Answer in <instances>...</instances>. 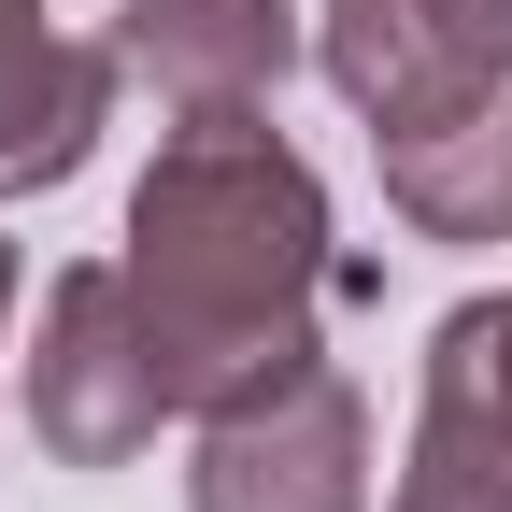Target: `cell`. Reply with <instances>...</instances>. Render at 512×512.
<instances>
[{"label": "cell", "instance_id": "4", "mask_svg": "<svg viewBox=\"0 0 512 512\" xmlns=\"http://www.w3.org/2000/svg\"><path fill=\"white\" fill-rule=\"evenodd\" d=\"M313 57L370 128H399V114H441L512 72V0H328Z\"/></svg>", "mask_w": 512, "mask_h": 512}, {"label": "cell", "instance_id": "9", "mask_svg": "<svg viewBox=\"0 0 512 512\" xmlns=\"http://www.w3.org/2000/svg\"><path fill=\"white\" fill-rule=\"evenodd\" d=\"M427 384H441V399H470L484 427H512V299H456V313H441Z\"/></svg>", "mask_w": 512, "mask_h": 512}, {"label": "cell", "instance_id": "10", "mask_svg": "<svg viewBox=\"0 0 512 512\" xmlns=\"http://www.w3.org/2000/svg\"><path fill=\"white\" fill-rule=\"evenodd\" d=\"M0 313H15V242H0Z\"/></svg>", "mask_w": 512, "mask_h": 512}, {"label": "cell", "instance_id": "2", "mask_svg": "<svg viewBox=\"0 0 512 512\" xmlns=\"http://www.w3.org/2000/svg\"><path fill=\"white\" fill-rule=\"evenodd\" d=\"M171 370L143 342V313H128V271L114 256H86V271L43 285V342H29V427L57 470H128L143 441L171 427Z\"/></svg>", "mask_w": 512, "mask_h": 512}, {"label": "cell", "instance_id": "5", "mask_svg": "<svg viewBox=\"0 0 512 512\" xmlns=\"http://www.w3.org/2000/svg\"><path fill=\"white\" fill-rule=\"evenodd\" d=\"M114 57L128 86H157L171 128H228L271 114V86L299 72V15L285 0H114Z\"/></svg>", "mask_w": 512, "mask_h": 512}, {"label": "cell", "instance_id": "3", "mask_svg": "<svg viewBox=\"0 0 512 512\" xmlns=\"http://www.w3.org/2000/svg\"><path fill=\"white\" fill-rule=\"evenodd\" d=\"M185 512H370V399L313 356L256 399L200 413V470Z\"/></svg>", "mask_w": 512, "mask_h": 512}, {"label": "cell", "instance_id": "1", "mask_svg": "<svg viewBox=\"0 0 512 512\" xmlns=\"http://www.w3.org/2000/svg\"><path fill=\"white\" fill-rule=\"evenodd\" d=\"M128 313L171 370L185 413H228L256 384L313 370V299L342 285L328 256V185L299 143H271L256 114L157 143V171L128 185Z\"/></svg>", "mask_w": 512, "mask_h": 512}, {"label": "cell", "instance_id": "6", "mask_svg": "<svg viewBox=\"0 0 512 512\" xmlns=\"http://www.w3.org/2000/svg\"><path fill=\"white\" fill-rule=\"evenodd\" d=\"M114 43H57L43 0H0V200L15 185H72L100 114H114Z\"/></svg>", "mask_w": 512, "mask_h": 512}, {"label": "cell", "instance_id": "7", "mask_svg": "<svg viewBox=\"0 0 512 512\" xmlns=\"http://www.w3.org/2000/svg\"><path fill=\"white\" fill-rule=\"evenodd\" d=\"M384 143V200H399L427 242H498L512 228V72L441 100V114H399L370 128Z\"/></svg>", "mask_w": 512, "mask_h": 512}, {"label": "cell", "instance_id": "8", "mask_svg": "<svg viewBox=\"0 0 512 512\" xmlns=\"http://www.w3.org/2000/svg\"><path fill=\"white\" fill-rule=\"evenodd\" d=\"M399 512H512V427H484L470 399H441V384H427V427H413Z\"/></svg>", "mask_w": 512, "mask_h": 512}]
</instances>
